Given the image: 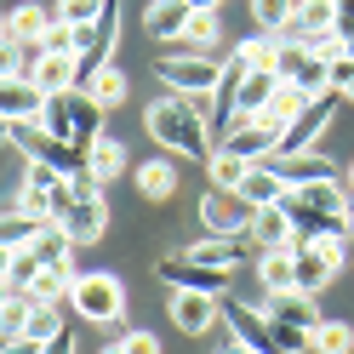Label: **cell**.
<instances>
[{
    "instance_id": "obj_15",
    "label": "cell",
    "mask_w": 354,
    "mask_h": 354,
    "mask_svg": "<svg viewBox=\"0 0 354 354\" xmlns=\"http://www.w3.org/2000/svg\"><path fill=\"white\" fill-rule=\"evenodd\" d=\"M263 315L269 320H286V326H303V331H315L326 315L315 308V292H303V286H292V292H274V297H263Z\"/></svg>"
},
{
    "instance_id": "obj_25",
    "label": "cell",
    "mask_w": 354,
    "mask_h": 354,
    "mask_svg": "<svg viewBox=\"0 0 354 354\" xmlns=\"http://www.w3.org/2000/svg\"><path fill=\"white\" fill-rule=\"evenodd\" d=\"M80 92L92 97L97 109H120V103H126V92H131V86H126V69H120V63H103V69H97L92 80H86Z\"/></svg>"
},
{
    "instance_id": "obj_6",
    "label": "cell",
    "mask_w": 354,
    "mask_h": 354,
    "mask_svg": "<svg viewBox=\"0 0 354 354\" xmlns=\"http://www.w3.org/2000/svg\"><path fill=\"white\" fill-rule=\"evenodd\" d=\"M252 217H257V206L240 189H206L201 194V223L212 234H246L252 240Z\"/></svg>"
},
{
    "instance_id": "obj_28",
    "label": "cell",
    "mask_w": 354,
    "mask_h": 354,
    "mask_svg": "<svg viewBox=\"0 0 354 354\" xmlns=\"http://www.w3.org/2000/svg\"><path fill=\"white\" fill-rule=\"evenodd\" d=\"M86 166H92V177H97V183H115V177L126 171V143L103 131V138H97L92 149H86Z\"/></svg>"
},
{
    "instance_id": "obj_29",
    "label": "cell",
    "mask_w": 354,
    "mask_h": 354,
    "mask_svg": "<svg viewBox=\"0 0 354 354\" xmlns=\"http://www.w3.org/2000/svg\"><path fill=\"white\" fill-rule=\"evenodd\" d=\"M40 63H46V46L40 40H24V46H6V69H0V80H35Z\"/></svg>"
},
{
    "instance_id": "obj_7",
    "label": "cell",
    "mask_w": 354,
    "mask_h": 354,
    "mask_svg": "<svg viewBox=\"0 0 354 354\" xmlns=\"http://www.w3.org/2000/svg\"><path fill=\"white\" fill-rule=\"evenodd\" d=\"M348 234H326V240H297V286L303 292H320V286L343 269Z\"/></svg>"
},
{
    "instance_id": "obj_38",
    "label": "cell",
    "mask_w": 354,
    "mask_h": 354,
    "mask_svg": "<svg viewBox=\"0 0 354 354\" xmlns=\"http://www.w3.org/2000/svg\"><path fill=\"white\" fill-rule=\"evenodd\" d=\"M126 348L131 354H160V337L154 331H126Z\"/></svg>"
},
{
    "instance_id": "obj_17",
    "label": "cell",
    "mask_w": 354,
    "mask_h": 354,
    "mask_svg": "<svg viewBox=\"0 0 354 354\" xmlns=\"http://www.w3.org/2000/svg\"><path fill=\"white\" fill-rule=\"evenodd\" d=\"M189 17H194L189 0H154V6L143 12V29H149V40H183Z\"/></svg>"
},
{
    "instance_id": "obj_18",
    "label": "cell",
    "mask_w": 354,
    "mask_h": 354,
    "mask_svg": "<svg viewBox=\"0 0 354 354\" xmlns=\"http://www.w3.org/2000/svg\"><path fill=\"white\" fill-rule=\"evenodd\" d=\"M0 115L6 120H40L46 115V92L35 80H0Z\"/></svg>"
},
{
    "instance_id": "obj_14",
    "label": "cell",
    "mask_w": 354,
    "mask_h": 354,
    "mask_svg": "<svg viewBox=\"0 0 354 354\" xmlns=\"http://www.w3.org/2000/svg\"><path fill=\"white\" fill-rule=\"evenodd\" d=\"M217 315H223V308H217L212 292H171V326L183 331V337H206Z\"/></svg>"
},
{
    "instance_id": "obj_44",
    "label": "cell",
    "mask_w": 354,
    "mask_h": 354,
    "mask_svg": "<svg viewBox=\"0 0 354 354\" xmlns=\"http://www.w3.org/2000/svg\"><path fill=\"white\" fill-rule=\"evenodd\" d=\"M103 354H131V348H126V337H115V343H103Z\"/></svg>"
},
{
    "instance_id": "obj_3",
    "label": "cell",
    "mask_w": 354,
    "mask_h": 354,
    "mask_svg": "<svg viewBox=\"0 0 354 354\" xmlns=\"http://www.w3.org/2000/svg\"><path fill=\"white\" fill-rule=\"evenodd\" d=\"M223 63L229 57H206V52H166L154 63V75L171 86V97L183 92H217V80H223Z\"/></svg>"
},
{
    "instance_id": "obj_39",
    "label": "cell",
    "mask_w": 354,
    "mask_h": 354,
    "mask_svg": "<svg viewBox=\"0 0 354 354\" xmlns=\"http://www.w3.org/2000/svg\"><path fill=\"white\" fill-rule=\"evenodd\" d=\"M0 354H46V343L24 331V337H6V348H0Z\"/></svg>"
},
{
    "instance_id": "obj_33",
    "label": "cell",
    "mask_w": 354,
    "mask_h": 354,
    "mask_svg": "<svg viewBox=\"0 0 354 354\" xmlns=\"http://www.w3.org/2000/svg\"><path fill=\"white\" fill-rule=\"evenodd\" d=\"M315 354H354V326L348 320H320L315 326Z\"/></svg>"
},
{
    "instance_id": "obj_36",
    "label": "cell",
    "mask_w": 354,
    "mask_h": 354,
    "mask_svg": "<svg viewBox=\"0 0 354 354\" xmlns=\"http://www.w3.org/2000/svg\"><path fill=\"white\" fill-rule=\"evenodd\" d=\"M303 103H308V97H303V92H297V86H280V92H274V97H269V109H263V115H269V120H274V126H292V120H297V115H303Z\"/></svg>"
},
{
    "instance_id": "obj_19",
    "label": "cell",
    "mask_w": 354,
    "mask_h": 354,
    "mask_svg": "<svg viewBox=\"0 0 354 354\" xmlns=\"http://www.w3.org/2000/svg\"><path fill=\"white\" fill-rule=\"evenodd\" d=\"M252 246H257V252L297 246V229H292V217H286L280 206H257V217H252Z\"/></svg>"
},
{
    "instance_id": "obj_13",
    "label": "cell",
    "mask_w": 354,
    "mask_h": 354,
    "mask_svg": "<svg viewBox=\"0 0 354 354\" xmlns=\"http://www.w3.org/2000/svg\"><path fill=\"white\" fill-rule=\"evenodd\" d=\"M274 177H286V189H308V183H331V177H343L337 166L326 160V154L315 149H303V154H274Z\"/></svg>"
},
{
    "instance_id": "obj_12",
    "label": "cell",
    "mask_w": 354,
    "mask_h": 354,
    "mask_svg": "<svg viewBox=\"0 0 354 354\" xmlns=\"http://www.w3.org/2000/svg\"><path fill=\"white\" fill-rule=\"evenodd\" d=\"M280 212L292 217L297 240H326V234H348V217H331V212H320V206H308L297 189H292V194L280 201Z\"/></svg>"
},
{
    "instance_id": "obj_42",
    "label": "cell",
    "mask_w": 354,
    "mask_h": 354,
    "mask_svg": "<svg viewBox=\"0 0 354 354\" xmlns=\"http://www.w3.org/2000/svg\"><path fill=\"white\" fill-rule=\"evenodd\" d=\"M194 12H223V0H189Z\"/></svg>"
},
{
    "instance_id": "obj_37",
    "label": "cell",
    "mask_w": 354,
    "mask_h": 354,
    "mask_svg": "<svg viewBox=\"0 0 354 354\" xmlns=\"http://www.w3.org/2000/svg\"><path fill=\"white\" fill-rule=\"evenodd\" d=\"M331 92H343V103H354V63H331Z\"/></svg>"
},
{
    "instance_id": "obj_5",
    "label": "cell",
    "mask_w": 354,
    "mask_h": 354,
    "mask_svg": "<svg viewBox=\"0 0 354 354\" xmlns=\"http://www.w3.org/2000/svg\"><path fill=\"white\" fill-rule=\"evenodd\" d=\"M280 143H286V126H274L269 115H240L234 126H229V138L217 143V149H229V154H240V160H274L280 154Z\"/></svg>"
},
{
    "instance_id": "obj_16",
    "label": "cell",
    "mask_w": 354,
    "mask_h": 354,
    "mask_svg": "<svg viewBox=\"0 0 354 354\" xmlns=\"http://www.w3.org/2000/svg\"><path fill=\"white\" fill-rule=\"evenodd\" d=\"M252 263H257L263 297L292 292V286H297V246H280V252H252Z\"/></svg>"
},
{
    "instance_id": "obj_34",
    "label": "cell",
    "mask_w": 354,
    "mask_h": 354,
    "mask_svg": "<svg viewBox=\"0 0 354 354\" xmlns=\"http://www.w3.org/2000/svg\"><path fill=\"white\" fill-rule=\"evenodd\" d=\"M297 17V0H252V24L257 29H274V35H286V24Z\"/></svg>"
},
{
    "instance_id": "obj_30",
    "label": "cell",
    "mask_w": 354,
    "mask_h": 354,
    "mask_svg": "<svg viewBox=\"0 0 354 354\" xmlns=\"http://www.w3.org/2000/svg\"><path fill=\"white\" fill-rule=\"evenodd\" d=\"M138 189L149 194V201H171L177 194V166L171 160H143L138 166Z\"/></svg>"
},
{
    "instance_id": "obj_10",
    "label": "cell",
    "mask_w": 354,
    "mask_h": 354,
    "mask_svg": "<svg viewBox=\"0 0 354 354\" xmlns=\"http://www.w3.org/2000/svg\"><path fill=\"white\" fill-rule=\"evenodd\" d=\"M217 308H223L229 337H240V343H246V348H257V354H280L269 315H257V308H252V303H240V297H217Z\"/></svg>"
},
{
    "instance_id": "obj_1",
    "label": "cell",
    "mask_w": 354,
    "mask_h": 354,
    "mask_svg": "<svg viewBox=\"0 0 354 354\" xmlns=\"http://www.w3.org/2000/svg\"><path fill=\"white\" fill-rule=\"evenodd\" d=\"M149 131H154V143H160V149L177 154V160H212V154H217L212 126L194 115L183 97H160V103H149Z\"/></svg>"
},
{
    "instance_id": "obj_24",
    "label": "cell",
    "mask_w": 354,
    "mask_h": 354,
    "mask_svg": "<svg viewBox=\"0 0 354 354\" xmlns=\"http://www.w3.org/2000/svg\"><path fill=\"white\" fill-rule=\"evenodd\" d=\"M240 194H246L252 206H280L292 189H286V177H274V166H269V160H257V166L246 171V183H240Z\"/></svg>"
},
{
    "instance_id": "obj_20",
    "label": "cell",
    "mask_w": 354,
    "mask_h": 354,
    "mask_svg": "<svg viewBox=\"0 0 354 354\" xmlns=\"http://www.w3.org/2000/svg\"><path fill=\"white\" fill-rule=\"evenodd\" d=\"M246 252H257L246 234H206L201 246H189V257H194V263H206V269H234Z\"/></svg>"
},
{
    "instance_id": "obj_35",
    "label": "cell",
    "mask_w": 354,
    "mask_h": 354,
    "mask_svg": "<svg viewBox=\"0 0 354 354\" xmlns=\"http://www.w3.org/2000/svg\"><path fill=\"white\" fill-rule=\"evenodd\" d=\"M103 12L109 0H57V24H75V29H92Z\"/></svg>"
},
{
    "instance_id": "obj_8",
    "label": "cell",
    "mask_w": 354,
    "mask_h": 354,
    "mask_svg": "<svg viewBox=\"0 0 354 354\" xmlns=\"http://www.w3.org/2000/svg\"><path fill=\"white\" fill-rule=\"evenodd\" d=\"M160 274L171 292H212V297H229V269H206V263H194L189 252H171L160 257Z\"/></svg>"
},
{
    "instance_id": "obj_45",
    "label": "cell",
    "mask_w": 354,
    "mask_h": 354,
    "mask_svg": "<svg viewBox=\"0 0 354 354\" xmlns=\"http://www.w3.org/2000/svg\"><path fill=\"white\" fill-rule=\"evenodd\" d=\"M343 183H348V194H354V166H348V177H343Z\"/></svg>"
},
{
    "instance_id": "obj_22",
    "label": "cell",
    "mask_w": 354,
    "mask_h": 354,
    "mask_svg": "<svg viewBox=\"0 0 354 354\" xmlns=\"http://www.w3.org/2000/svg\"><path fill=\"white\" fill-rule=\"evenodd\" d=\"M326 29H337V6L331 0H308V6L286 24V40H297V46H308L315 35H326Z\"/></svg>"
},
{
    "instance_id": "obj_4",
    "label": "cell",
    "mask_w": 354,
    "mask_h": 354,
    "mask_svg": "<svg viewBox=\"0 0 354 354\" xmlns=\"http://www.w3.org/2000/svg\"><path fill=\"white\" fill-rule=\"evenodd\" d=\"M52 223L69 229L75 246H97L103 229H109V206H103V194H92V201H75L69 183H63V189L52 194Z\"/></svg>"
},
{
    "instance_id": "obj_40",
    "label": "cell",
    "mask_w": 354,
    "mask_h": 354,
    "mask_svg": "<svg viewBox=\"0 0 354 354\" xmlns=\"http://www.w3.org/2000/svg\"><path fill=\"white\" fill-rule=\"evenodd\" d=\"M46 354H75V331H69V326H63V331H57V337L46 343Z\"/></svg>"
},
{
    "instance_id": "obj_11",
    "label": "cell",
    "mask_w": 354,
    "mask_h": 354,
    "mask_svg": "<svg viewBox=\"0 0 354 354\" xmlns=\"http://www.w3.org/2000/svg\"><path fill=\"white\" fill-rule=\"evenodd\" d=\"M337 109H343V92H326V97H308L303 103V115L286 126V143H280V154H303L308 143L320 138V131L337 120Z\"/></svg>"
},
{
    "instance_id": "obj_23",
    "label": "cell",
    "mask_w": 354,
    "mask_h": 354,
    "mask_svg": "<svg viewBox=\"0 0 354 354\" xmlns=\"http://www.w3.org/2000/svg\"><path fill=\"white\" fill-rule=\"evenodd\" d=\"M57 24V12L46 6H12L6 17V46H24V40H46V29Z\"/></svg>"
},
{
    "instance_id": "obj_41",
    "label": "cell",
    "mask_w": 354,
    "mask_h": 354,
    "mask_svg": "<svg viewBox=\"0 0 354 354\" xmlns=\"http://www.w3.org/2000/svg\"><path fill=\"white\" fill-rule=\"evenodd\" d=\"M331 6H337V29L354 35V0H331Z\"/></svg>"
},
{
    "instance_id": "obj_21",
    "label": "cell",
    "mask_w": 354,
    "mask_h": 354,
    "mask_svg": "<svg viewBox=\"0 0 354 354\" xmlns=\"http://www.w3.org/2000/svg\"><path fill=\"white\" fill-rule=\"evenodd\" d=\"M75 263H46V269H40L29 286H24V297L29 303H69V292H75Z\"/></svg>"
},
{
    "instance_id": "obj_2",
    "label": "cell",
    "mask_w": 354,
    "mask_h": 354,
    "mask_svg": "<svg viewBox=\"0 0 354 354\" xmlns=\"http://www.w3.org/2000/svg\"><path fill=\"white\" fill-rule=\"evenodd\" d=\"M69 308H75L80 320H92V326H115V320L126 315V286H120V274H109V269L80 274L75 292H69Z\"/></svg>"
},
{
    "instance_id": "obj_32",
    "label": "cell",
    "mask_w": 354,
    "mask_h": 354,
    "mask_svg": "<svg viewBox=\"0 0 354 354\" xmlns=\"http://www.w3.org/2000/svg\"><path fill=\"white\" fill-rule=\"evenodd\" d=\"M206 171H212V189H240V183H246V171H252V160H240V154L217 149L212 160H206Z\"/></svg>"
},
{
    "instance_id": "obj_31",
    "label": "cell",
    "mask_w": 354,
    "mask_h": 354,
    "mask_svg": "<svg viewBox=\"0 0 354 354\" xmlns=\"http://www.w3.org/2000/svg\"><path fill=\"white\" fill-rule=\"evenodd\" d=\"M40 126H46L52 138L75 143V92H57V97H46V115H40ZM75 149H80V143H75Z\"/></svg>"
},
{
    "instance_id": "obj_43",
    "label": "cell",
    "mask_w": 354,
    "mask_h": 354,
    "mask_svg": "<svg viewBox=\"0 0 354 354\" xmlns=\"http://www.w3.org/2000/svg\"><path fill=\"white\" fill-rule=\"evenodd\" d=\"M223 354H257V348H246L240 337H229V343H223Z\"/></svg>"
},
{
    "instance_id": "obj_27",
    "label": "cell",
    "mask_w": 354,
    "mask_h": 354,
    "mask_svg": "<svg viewBox=\"0 0 354 354\" xmlns=\"http://www.w3.org/2000/svg\"><path fill=\"white\" fill-rule=\"evenodd\" d=\"M280 69H252L246 80H240V115H263V109H269V97L280 92Z\"/></svg>"
},
{
    "instance_id": "obj_26",
    "label": "cell",
    "mask_w": 354,
    "mask_h": 354,
    "mask_svg": "<svg viewBox=\"0 0 354 354\" xmlns=\"http://www.w3.org/2000/svg\"><path fill=\"white\" fill-rule=\"evenodd\" d=\"M240 63L246 69H280V52H286V35H274V29H257L252 40H240Z\"/></svg>"
},
{
    "instance_id": "obj_9",
    "label": "cell",
    "mask_w": 354,
    "mask_h": 354,
    "mask_svg": "<svg viewBox=\"0 0 354 354\" xmlns=\"http://www.w3.org/2000/svg\"><path fill=\"white\" fill-rule=\"evenodd\" d=\"M280 80L297 86L303 97H326V92H331V63H320L308 46H297V40H286V52H280Z\"/></svg>"
}]
</instances>
